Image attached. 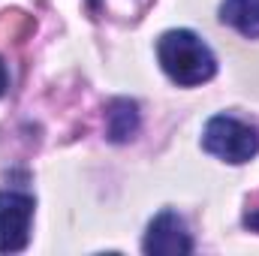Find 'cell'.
<instances>
[{
	"label": "cell",
	"mask_w": 259,
	"mask_h": 256,
	"mask_svg": "<svg viewBox=\"0 0 259 256\" xmlns=\"http://www.w3.org/2000/svg\"><path fill=\"white\" fill-rule=\"evenodd\" d=\"M157 58L166 75L184 88L202 84L217 72L214 52L196 36L193 30H169L157 42Z\"/></svg>",
	"instance_id": "1"
},
{
	"label": "cell",
	"mask_w": 259,
	"mask_h": 256,
	"mask_svg": "<svg viewBox=\"0 0 259 256\" xmlns=\"http://www.w3.org/2000/svg\"><path fill=\"white\" fill-rule=\"evenodd\" d=\"M202 145L208 154L226 163H247L259 151V133L250 124H241L229 115H214L202 130Z\"/></svg>",
	"instance_id": "2"
},
{
	"label": "cell",
	"mask_w": 259,
	"mask_h": 256,
	"mask_svg": "<svg viewBox=\"0 0 259 256\" xmlns=\"http://www.w3.org/2000/svg\"><path fill=\"white\" fill-rule=\"evenodd\" d=\"M30 217H33V199L27 193L0 190V253H15L27 247Z\"/></svg>",
	"instance_id": "3"
},
{
	"label": "cell",
	"mask_w": 259,
	"mask_h": 256,
	"mask_svg": "<svg viewBox=\"0 0 259 256\" xmlns=\"http://www.w3.org/2000/svg\"><path fill=\"white\" fill-rule=\"evenodd\" d=\"M142 250L151 256H181L193 250V238L187 232V223L175 211H163L151 220Z\"/></svg>",
	"instance_id": "4"
},
{
	"label": "cell",
	"mask_w": 259,
	"mask_h": 256,
	"mask_svg": "<svg viewBox=\"0 0 259 256\" xmlns=\"http://www.w3.org/2000/svg\"><path fill=\"white\" fill-rule=\"evenodd\" d=\"M220 21L244 36H259V0H223Z\"/></svg>",
	"instance_id": "5"
},
{
	"label": "cell",
	"mask_w": 259,
	"mask_h": 256,
	"mask_svg": "<svg viewBox=\"0 0 259 256\" xmlns=\"http://www.w3.org/2000/svg\"><path fill=\"white\" fill-rule=\"evenodd\" d=\"M136 130H139L136 103H130V100H115V103L109 106V136H112V142H127V139H133Z\"/></svg>",
	"instance_id": "6"
},
{
	"label": "cell",
	"mask_w": 259,
	"mask_h": 256,
	"mask_svg": "<svg viewBox=\"0 0 259 256\" xmlns=\"http://www.w3.org/2000/svg\"><path fill=\"white\" fill-rule=\"evenodd\" d=\"M244 223H247V226H253V229H259V211L247 214V217H244Z\"/></svg>",
	"instance_id": "7"
},
{
	"label": "cell",
	"mask_w": 259,
	"mask_h": 256,
	"mask_svg": "<svg viewBox=\"0 0 259 256\" xmlns=\"http://www.w3.org/2000/svg\"><path fill=\"white\" fill-rule=\"evenodd\" d=\"M6 94V66H3V61H0V97Z\"/></svg>",
	"instance_id": "8"
}]
</instances>
